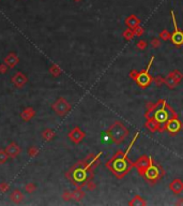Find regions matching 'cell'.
Returning a JSON list of instances; mask_svg holds the SVG:
<instances>
[{
    "mask_svg": "<svg viewBox=\"0 0 183 206\" xmlns=\"http://www.w3.org/2000/svg\"><path fill=\"white\" fill-rule=\"evenodd\" d=\"M135 82L137 83V85H138L139 87L144 89V88L149 87V86L151 85V83L153 82V78L149 74V72H147L146 70H144V71L138 72V75H137Z\"/></svg>",
    "mask_w": 183,
    "mask_h": 206,
    "instance_id": "9",
    "label": "cell"
},
{
    "mask_svg": "<svg viewBox=\"0 0 183 206\" xmlns=\"http://www.w3.org/2000/svg\"><path fill=\"white\" fill-rule=\"evenodd\" d=\"M170 117V106L167 104L166 100H164L162 106H160L159 108H157L153 115V118L160 124H165Z\"/></svg>",
    "mask_w": 183,
    "mask_h": 206,
    "instance_id": "5",
    "label": "cell"
},
{
    "mask_svg": "<svg viewBox=\"0 0 183 206\" xmlns=\"http://www.w3.org/2000/svg\"><path fill=\"white\" fill-rule=\"evenodd\" d=\"M169 189L171 190L173 194H180L183 191V182L179 178H175L169 184Z\"/></svg>",
    "mask_w": 183,
    "mask_h": 206,
    "instance_id": "12",
    "label": "cell"
},
{
    "mask_svg": "<svg viewBox=\"0 0 183 206\" xmlns=\"http://www.w3.org/2000/svg\"><path fill=\"white\" fill-rule=\"evenodd\" d=\"M106 134L108 135L110 140H112V143L115 144H120L124 140L128 137V129L124 126L121 121L117 120L115 121L112 126L108 128Z\"/></svg>",
    "mask_w": 183,
    "mask_h": 206,
    "instance_id": "2",
    "label": "cell"
},
{
    "mask_svg": "<svg viewBox=\"0 0 183 206\" xmlns=\"http://www.w3.org/2000/svg\"><path fill=\"white\" fill-rule=\"evenodd\" d=\"M8 153L4 150H0V163H4V162L8 160Z\"/></svg>",
    "mask_w": 183,
    "mask_h": 206,
    "instance_id": "26",
    "label": "cell"
},
{
    "mask_svg": "<svg viewBox=\"0 0 183 206\" xmlns=\"http://www.w3.org/2000/svg\"><path fill=\"white\" fill-rule=\"evenodd\" d=\"M125 24H126V26H128V28L134 29L135 27H137L138 25H140V21H139V19H137L135 15H131V16H128V19H126Z\"/></svg>",
    "mask_w": 183,
    "mask_h": 206,
    "instance_id": "15",
    "label": "cell"
},
{
    "mask_svg": "<svg viewBox=\"0 0 183 206\" xmlns=\"http://www.w3.org/2000/svg\"><path fill=\"white\" fill-rule=\"evenodd\" d=\"M42 135L45 137V140L49 141V140H51L54 137H55V132H54L53 130H51V129H45V131L42 133Z\"/></svg>",
    "mask_w": 183,
    "mask_h": 206,
    "instance_id": "24",
    "label": "cell"
},
{
    "mask_svg": "<svg viewBox=\"0 0 183 206\" xmlns=\"http://www.w3.org/2000/svg\"><path fill=\"white\" fill-rule=\"evenodd\" d=\"M137 75H138V71H136V70H132V71L130 72V78H132L133 81L136 80Z\"/></svg>",
    "mask_w": 183,
    "mask_h": 206,
    "instance_id": "34",
    "label": "cell"
},
{
    "mask_svg": "<svg viewBox=\"0 0 183 206\" xmlns=\"http://www.w3.org/2000/svg\"><path fill=\"white\" fill-rule=\"evenodd\" d=\"M35 185L33 184V183H29V184L26 185V187H25V189H26V191L28 192V193H31V192H33L35 190Z\"/></svg>",
    "mask_w": 183,
    "mask_h": 206,
    "instance_id": "27",
    "label": "cell"
},
{
    "mask_svg": "<svg viewBox=\"0 0 183 206\" xmlns=\"http://www.w3.org/2000/svg\"><path fill=\"white\" fill-rule=\"evenodd\" d=\"M151 46H152L153 48H157V47L161 46V41H160V39H157V38L152 39V41H151Z\"/></svg>",
    "mask_w": 183,
    "mask_h": 206,
    "instance_id": "31",
    "label": "cell"
},
{
    "mask_svg": "<svg viewBox=\"0 0 183 206\" xmlns=\"http://www.w3.org/2000/svg\"><path fill=\"white\" fill-rule=\"evenodd\" d=\"M6 153H8V155L10 156V157L15 158L19 155L20 147L16 143H11L8 147H6Z\"/></svg>",
    "mask_w": 183,
    "mask_h": 206,
    "instance_id": "13",
    "label": "cell"
},
{
    "mask_svg": "<svg viewBox=\"0 0 183 206\" xmlns=\"http://www.w3.org/2000/svg\"><path fill=\"white\" fill-rule=\"evenodd\" d=\"M144 128H146L147 130L150 131V132H152V133L157 132V131H159V132H163L161 124L157 123V121L155 120L153 117L147 118V121L144 123Z\"/></svg>",
    "mask_w": 183,
    "mask_h": 206,
    "instance_id": "11",
    "label": "cell"
},
{
    "mask_svg": "<svg viewBox=\"0 0 183 206\" xmlns=\"http://www.w3.org/2000/svg\"><path fill=\"white\" fill-rule=\"evenodd\" d=\"M51 72L54 74V75H58V74H60V69L57 67V65H53V67L51 68Z\"/></svg>",
    "mask_w": 183,
    "mask_h": 206,
    "instance_id": "33",
    "label": "cell"
},
{
    "mask_svg": "<svg viewBox=\"0 0 183 206\" xmlns=\"http://www.w3.org/2000/svg\"><path fill=\"white\" fill-rule=\"evenodd\" d=\"M133 30H134V33H135V37H140V36L142 35V33H144V29L141 28L140 26H137V27H135L134 29H133Z\"/></svg>",
    "mask_w": 183,
    "mask_h": 206,
    "instance_id": "30",
    "label": "cell"
},
{
    "mask_svg": "<svg viewBox=\"0 0 183 206\" xmlns=\"http://www.w3.org/2000/svg\"><path fill=\"white\" fill-rule=\"evenodd\" d=\"M22 199H24V195H22V193L18 189H15L10 195V200L14 203H20L22 201Z\"/></svg>",
    "mask_w": 183,
    "mask_h": 206,
    "instance_id": "16",
    "label": "cell"
},
{
    "mask_svg": "<svg viewBox=\"0 0 183 206\" xmlns=\"http://www.w3.org/2000/svg\"><path fill=\"white\" fill-rule=\"evenodd\" d=\"M105 166L109 169L117 178H123L132 170L133 162L128 159L125 153L118 150L112 159L106 162Z\"/></svg>",
    "mask_w": 183,
    "mask_h": 206,
    "instance_id": "1",
    "label": "cell"
},
{
    "mask_svg": "<svg viewBox=\"0 0 183 206\" xmlns=\"http://www.w3.org/2000/svg\"><path fill=\"white\" fill-rule=\"evenodd\" d=\"M6 68L4 67V65H0V72H1V73L6 72Z\"/></svg>",
    "mask_w": 183,
    "mask_h": 206,
    "instance_id": "38",
    "label": "cell"
},
{
    "mask_svg": "<svg viewBox=\"0 0 183 206\" xmlns=\"http://www.w3.org/2000/svg\"><path fill=\"white\" fill-rule=\"evenodd\" d=\"M6 62L8 63L10 67H14L15 65H16L17 62H18V58L16 57V56L14 55V54H10V55L8 56V57L6 58Z\"/></svg>",
    "mask_w": 183,
    "mask_h": 206,
    "instance_id": "20",
    "label": "cell"
},
{
    "mask_svg": "<svg viewBox=\"0 0 183 206\" xmlns=\"http://www.w3.org/2000/svg\"><path fill=\"white\" fill-rule=\"evenodd\" d=\"M83 198H85V192H83L81 189H79V188H77V189L74 190V191L72 192V199L77 201V202L80 200H83Z\"/></svg>",
    "mask_w": 183,
    "mask_h": 206,
    "instance_id": "18",
    "label": "cell"
},
{
    "mask_svg": "<svg viewBox=\"0 0 183 206\" xmlns=\"http://www.w3.org/2000/svg\"><path fill=\"white\" fill-rule=\"evenodd\" d=\"M177 205H183V200L179 201V202H177Z\"/></svg>",
    "mask_w": 183,
    "mask_h": 206,
    "instance_id": "39",
    "label": "cell"
},
{
    "mask_svg": "<svg viewBox=\"0 0 183 206\" xmlns=\"http://www.w3.org/2000/svg\"><path fill=\"white\" fill-rule=\"evenodd\" d=\"M63 199H64L65 201L70 200V199H72V192H65L64 194H63Z\"/></svg>",
    "mask_w": 183,
    "mask_h": 206,
    "instance_id": "37",
    "label": "cell"
},
{
    "mask_svg": "<svg viewBox=\"0 0 183 206\" xmlns=\"http://www.w3.org/2000/svg\"><path fill=\"white\" fill-rule=\"evenodd\" d=\"M160 38H161L162 40H164V41H167V40H170L171 35L167 30H163L162 32L160 33Z\"/></svg>",
    "mask_w": 183,
    "mask_h": 206,
    "instance_id": "25",
    "label": "cell"
},
{
    "mask_svg": "<svg viewBox=\"0 0 183 206\" xmlns=\"http://www.w3.org/2000/svg\"><path fill=\"white\" fill-rule=\"evenodd\" d=\"M128 205H132V206H144L147 205L146 201L144 200V198L140 195H135L132 200L128 202Z\"/></svg>",
    "mask_w": 183,
    "mask_h": 206,
    "instance_id": "17",
    "label": "cell"
},
{
    "mask_svg": "<svg viewBox=\"0 0 183 206\" xmlns=\"http://www.w3.org/2000/svg\"><path fill=\"white\" fill-rule=\"evenodd\" d=\"M171 16H173V26H175V31L171 35V42L175 46L180 47L183 45V31L180 30L178 28V25H177V21H176V17L175 14H173V11H171Z\"/></svg>",
    "mask_w": 183,
    "mask_h": 206,
    "instance_id": "6",
    "label": "cell"
},
{
    "mask_svg": "<svg viewBox=\"0 0 183 206\" xmlns=\"http://www.w3.org/2000/svg\"><path fill=\"white\" fill-rule=\"evenodd\" d=\"M147 46H148V43L144 41V40H140V41L137 42V47H138L140 51H144V49H146Z\"/></svg>",
    "mask_w": 183,
    "mask_h": 206,
    "instance_id": "28",
    "label": "cell"
},
{
    "mask_svg": "<svg viewBox=\"0 0 183 206\" xmlns=\"http://www.w3.org/2000/svg\"><path fill=\"white\" fill-rule=\"evenodd\" d=\"M169 75L173 76L178 84L181 83V81L183 80V74L179 71V70H173V71H171L170 73H169Z\"/></svg>",
    "mask_w": 183,
    "mask_h": 206,
    "instance_id": "21",
    "label": "cell"
},
{
    "mask_svg": "<svg viewBox=\"0 0 183 206\" xmlns=\"http://www.w3.org/2000/svg\"><path fill=\"white\" fill-rule=\"evenodd\" d=\"M53 108L58 115H60V116H64L65 114H67V113L70 112V110H71V105H70V103L67 102L64 98H59L55 103L53 104Z\"/></svg>",
    "mask_w": 183,
    "mask_h": 206,
    "instance_id": "7",
    "label": "cell"
},
{
    "mask_svg": "<svg viewBox=\"0 0 183 206\" xmlns=\"http://www.w3.org/2000/svg\"><path fill=\"white\" fill-rule=\"evenodd\" d=\"M32 116H35V111H33L32 108H27L22 114V119H25V120H29Z\"/></svg>",
    "mask_w": 183,
    "mask_h": 206,
    "instance_id": "22",
    "label": "cell"
},
{
    "mask_svg": "<svg viewBox=\"0 0 183 206\" xmlns=\"http://www.w3.org/2000/svg\"><path fill=\"white\" fill-rule=\"evenodd\" d=\"M164 176V170L160 164L154 163L153 159L150 157V164L147 167L146 172H144V178L147 180V183L151 185L157 184V182L162 179V177Z\"/></svg>",
    "mask_w": 183,
    "mask_h": 206,
    "instance_id": "3",
    "label": "cell"
},
{
    "mask_svg": "<svg viewBox=\"0 0 183 206\" xmlns=\"http://www.w3.org/2000/svg\"><path fill=\"white\" fill-rule=\"evenodd\" d=\"M8 189H9V185H6V183H2V184H0V190H1L2 192L6 191Z\"/></svg>",
    "mask_w": 183,
    "mask_h": 206,
    "instance_id": "36",
    "label": "cell"
},
{
    "mask_svg": "<svg viewBox=\"0 0 183 206\" xmlns=\"http://www.w3.org/2000/svg\"><path fill=\"white\" fill-rule=\"evenodd\" d=\"M164 84H166V86L169 88V89H173V88H176L178 85H179V84H178V83L175 81V78H173V76L169 75V74H168V76H167V78H165Z\"/></svg>",
    "mask_w": 183,
    "mask_h": 206,
    "instance_id": "19",
    "label": "cell"
},
{
    "mask_svg": "<svg viewBox=\"0 0 183 206\" xmlns=\"http://www.w3.org/2000/svg\"><path fill=\"white\" fill-rule=\"evenodd\" d=\"M86 187H87L88 190H90V191H92V190L96 189V185L93 184V182H91V180H88V182H86Z\"/></svg>",
    "mask_w": 183,
    "mask_h": 206,
    "instance_id": "32",
    "label": "cell"
},
{
    "mask_svg": "<svg viewBox=\"0 0 183 206\" xmlns=\"http://www.w3.org/2000/svg\"><path fill=\"white\" fill-rule=\"evenodd\" d=\"M149 164H150V156L148 157L147 155L140 156V157H139L136 161L133 162V166L136 167L138 174L140 176H142V177H144V172H146L147 167L149 166Z\"/></svg>",
    "mask_w": 183,
    "mask_h": 206,
    "instance_id": "8",
    "label": "cell"
},
{
    "mask_svg": "<svg viewBox=\"0 0 183 206\" xmlns=\"http://www.w3.org/2000/svg\"><path fill=\"white\" fill-rule=\"evenodd\" d=\"M134 37H135L134 30H133V29H131V28H128L123 32V38L126 40V41H131V40H132Z\"/></svg>",
    "mask_w": 183,
    "mask_h": 206,
    "instance_id": "23",
    "label": "cell"
},
{
    "mask_svg": "<svg viewBox=\"0 0 183 206\" xmlns=\"http://www.w3.org/2000/svg\"><path fill=\"white\" fill-rule=\"evenodd\" d=\"M153 82H154L155 84H157V86H161L162 84H164V82H165V78H163V76L159 75V76H157V78H153Z\"/></svg>",
    "mask_w": 183,
    "mask_h": 206,
    "instance_id": "29",
    "label": "cell"
},
{
    "mask_svg": "<svg viewBox=\"0 0 183 206\" xmlns=\"http://www.w3.org/2000/svg\"><path fill=\"white\" fill-rule=\"evenodd\" d=\"M85 137H86L85 132L81 130L79 127H75V128H74L73 130H72L71 132L69 133L70 140H71V141L73 142V143H75V144L80 143V142L83 141V139H85Z\"/></svg>",
    "mask_w": 183,
    "mask_h": 206,
    "instance_id": "10",
    "label": "cell"
},
{
    "mask_svg": "<svg viewBox=\"0 0 183 206\" xmlns=\"http://www.w3.org/2000/svg\"><path fill=\"white\" fill-rule=\"evenodd\" d=\"M38 153V148L35 146L31 147L30 149H29V155L31 156V157H33V156H35Z\"/></svg>",
    "mask_w": 183,
    "mask_h": 206,
    "instance_id": "35",
    "label": "cell"
},
{
    "mask_svg": "<svg viewBox=\"0 0 183 206\" xmlns=\"http://www.w3.org/2000/svg\"><path fill=\"white\" fill-rule=\"evenodd\" d=\"M183 124L181 121L179 120V117H178V114L170 107V117L169 119L164 124V127H162V130L169 133L170 135H176L180 130L182 129Z\"/></svg>",
    "mask_w": 183,
    "mask_h": 206,
    "instance_id": "4",
    "label": "cell"
},
{
    "mask_svg": "<svg viewBox=\"0 0 183 206\" xmlns=\"http://www.w3.org/2000/svg\"><path fill=\"white\" fill-rule=\"evenodd\" d=\"M12 82L16 86H18V87H22V86L27 83V78H26V75H24L22 73L18 72V73H16L12 78Z\"/></svg>",
    "mask_w": 183,
    "mask_h": 206,
    "instance_id": "14",
    "label": "cell"
}]
</instances>
